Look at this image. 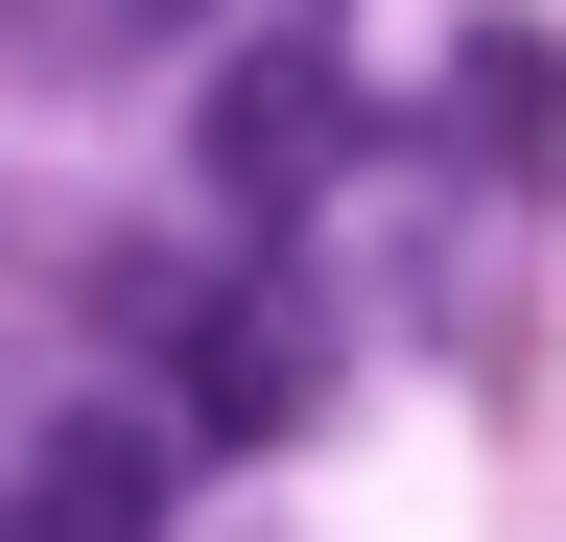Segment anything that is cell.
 <instances>
[{
  "label": "cell",
  "mask_w": 566,
  "mask_h": 542,
  "mask_svg": "<svg viewBox=\"0 0 566 542\" xmlns=\"http://www.w3.org/2000/svg\"><path fill=\"white\" fill-rule=\"evenodd\" d=\"M331 142H354V95H331V47H237L212 72V118H189V166H212V213L237 236H283L331 189Z\"/></svg>",
  "instance_id": "7a4b0ae2"
},
{
  "label": "cell",
  "mask_w": 566,
  "mask_h": 542,
  "mask_svg": "<svg viewBox=\"0 0 566 542\" xmlns=\"http://www.w3.org/2000/svg\"><path fill=\"white\" fill-rule=\"evenodd\" d=\"M142 496H166V448H142V425H48L24 496H0V542H142Z\"/></svg>",
  "instance_id": "277c9868"
},
{
  "label": "cell",
  "mask_w": 566,
  "mask_h": 542,
  "mask_svg": "<svg viewBox=\"0 0 566 542\" xmlns=\"http://www.w3.org/2000/svg\"><path fill=\"white\" fill-rule=\"evenodd\" d=\"M449 142L495 166V189H566V24H449Z\"/></svg>",
  "instance_id": "3957f363"
},
{
  "label": "cell",
  "mask_w": 566,
  "mask_h": 542,
  "mask_svg": "<svg viewBox=\"0 0 566 542\" xmlns=\"http://www.w3.org/2000/svg\"><path fill=\"white\" fill-rule=\"evenodd\" d=\"M142 330H166V425H189V448H260V425H307V307L260 284V236L212 259V284H142Z\"/></svg>",
  "instance_id": "6da1fadb"
}]
</instances>
